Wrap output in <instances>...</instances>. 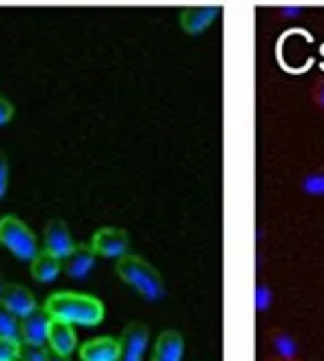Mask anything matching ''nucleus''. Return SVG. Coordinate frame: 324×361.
I'll return each mask as SVG.
<instances>
[{
  "instance_id": "obj_1",
  "label": "nucleus",
  "mask_w": 324,
  "mask_h": 361,
  "mask_svg": "<svg viewBox=\"0 0 324 361\" xmlns=\"http://www.w3.org/2000/svg\"><path fill=\"white\" fill-rule=\"evenodd\" d=\"M54 322L71 326H98L104 319V304L94 295L58 290L47 297L42 306Z\"/></svg>"
},
{
  "instance_id": "obj_2",
  "label": "nucleus",
  "mask_w": 324,
  "mask_h": 361,
  "mask_svg": "<svg viewBox=\"0 0 324 361\" xmlns=\"http://www.w3.org/2000/svg\"><path fill=\"white\" fill-rule=\"evenodd\" d=\"M116 273L118 277L125 281L127 286H131L138 295L147 302H160L167 295L164 279L158 273V269L140 255L127 253L120 259H116Z\"/></svg>"
},
{
  "instance_id": "obj_3",
  "label": "nucleus",
  "mask_w": 324,
  "mask_h": 361,
  "mask_svg": "<svg viewBox=\"0 0 324 361\" xmlns=\"http://www.w3.org/2000/svg\"><path fill=\"white\" fill-rule=\"evenodd\" d=\"M0 244L7 246L9 253L23 262H32L38 253V240L34 231L16 215L0 217Z\"/></svg>"
},
{
  "instance_id": "obj_4",
  "label": "nucleus",
  "mask_w": 324,
  "mask_h": 361,
  "mask_svg": "<svg viewBox=\"0 0 324 361\" xmlns=\"http://www.w3.org/2000/svg\"><path fill=\"white\" fill-rule=\"evenodd\" d=\"M89 246L96 250V255L120 259L122 255L129 253V233L125 228L104 226L91 235Z\"/></svg>"
},
{
  "instance_id": "obj_5",
  "label": "nucleus",
  "mask_w": 324,
  "mask_h": 361,
  "mask_svg": "<svg viewBox=\"0 0 324 361\" xmlns=\"http://www.w3.org/2000/svg\"><path fill=\"white\" fill-rule=\"evenodd\" d=\"M118 343H120L118 361H145V353L149 348V328L143 322H131L125 326Z\"/></svg>"
},
{
  "instance_id": "obj_6",
  "label": "nucleus",
  "mask_w": 324,
  "mask_h": 361,
  "mask_svg": "<svg viewBox=\"0 0 324 361\" xmlns=\"http://www.w3.org/2000/svg\"><path fill=\"white\" fill-rule=\"evenodd\" d=\"M220 16V7L218 5H191V7H184L180 11V29L184 34H203L207 31L213 20Z\"/></svg>"
},
{
  "instance_id": "obj_7",
  "label": "nucleus",
  "mask_w": 324,
  "mask_h": 361,
  "mask_svg": "<svg viewBox=\"0 0 324 361\" xmlns=\"http://www.w3.org/2000/svg\"><path fill=\"white\" fill-rule=\"evenodd\" d=\"M42 240H44V250H49L58 259H65L76 246L65 219H52V222L44 226Z\"/></svg>"
},
{
  "instance_id": "obj_8",
  "label": "nucleus",
  "mask_w": 324,
  "mask_h": 361,
  "mask_svg": "<svg viewBox=\"0 0 324 361\" xmlns=\"http://www.w3.org/2000/svg\"><path fill=\"white\" fill-rule=\"evenodd\" d=\"M0 304L20 319L38 308L34 293L23 284H5L3 293H0Z\"/></svg>"
},
{
  "instance_id": "obj_9",
  "label": "nucleus",
  "mask_w": 324,
  "mask_h": 361,
  "mask_svg": "<svg viewBox=\"0 0 324 361\" xmlns=\"http://www.w3.org/2000/svg\"><path fill=\"white\" fill-rule=\"evenodd\" d=\"M52 317L44 308H36L20 319V341L23 343H47Z\"/></svg>"
},
{
  "instance_id": "obj_10",
  "label": "nucleus",
  "mask_w": 324,
  "mask_h": 361,
  "mask_svg": "<svg viewBox=\"0 0 324 361\" xmlns=\"http://www.w3.org/2000/svg\"><path fill=\"white\" fill-rule=\"evenodd\" d=\"M96 264V250L89 244H76L71 253L63 259V271L71 279H85Z\"/></svg>"
},
{
  "instance_id": "obj_11",
  "label": "nucleus",
  "mask_w": 324,
  "mask_h": 361,
  "mask_svg": "<svg viewBox=\"0 0 324 361\" xmlns=\"http://www.w3.org/2000/svg\"><path fill=\"white\" fill-rule=\"evenodd\" d=\"M80 361H118L120 343L114 337H94L78 348Z\"/></svg>"
},
{
  "instance_id": "obj_12",
  "label": "nucleus",
  "mask_w": 324,
  "mask_h": 361,
  "mask_svg": "<svg viewBox=\"0 0 324 361\" xmlns=\"http://www.w3.org/2000/svg\"><path fill=\"white\" fill-rule=\"evenodd\" d=\"M47 343L49 350L54 355H63L69 357L76 348H78V337H76V331L71 324L65 322H54L49 326V335H47Z\"/></svg>"
},
{
  "instance_id": "obj_13",
  "label": "nucleus",
  "mask_w": 324,
  "mask_h": 361,
  "mask_svg": "<svg viewBox=\"0 0 324 361\" xmlns=\"http://www.w3.org/2000/svg\"><path fill=\"white\" fill-rule=\"evenodd\" d=\"M184 357V337L178 331H162L156 339L151 353V361H182Z\"/></svg>"
},
{
  "instance_id": "obj_14",
  "label": "nucleus",
  "mask_w": 324,
  "mask_h": 361,
  "mask_svg": "<svg viewBox=\"0 0 324 361\" xmlns=\"http://www.w3.org/2000/svg\"><path fill=\"white\" fill-rule=\"evenodd\" d=\"M267 343L275 353V357L298 359V355H300L298 339L293 337L289 331H284V328H280V326H271L269 328V331H267Z\"/></svg>"
},
{
  "instance_id": "obj_15",
  "label": "nucleus",
  "mask_w": 324,
  "mask_h": 361,
  "mask_svg": "<svg viewBox=\"0 0 324 361\" xmlns=\"http://www.w3.org/2000/svg\"><path fill=\"white\" fill-rule=\"evenodd\" d=\"M60 271H63V259H58L56 255H52L49 250H38L36 257L32 259V277L40 284H49L54 281Z\"/></svg>"
},
{
  "instance_id": "obj_16",
  "label": "nucleus",
  "mask_w": 324,
  "mask_h": 361,
  "mask_svg": "<svg viewBox=\"0 0 324 361\" xmlns=\"http://www.w3.org/2000/svg\"><path fill=\"white\" fill-rule=\"evenodd\" d=\"M300 191L311 197H324V166L306 171L300 180Z\"/></svg>"
},
{
  "instance_id": "obj_17",
  "label": "nucleus",
  "mask_w": 324,
  "mask_h": 361,
  "mask_svg": "<svg viewBox=\"0 0 324 361\" xmlns=\"http://www.w3.org/2000/svg\"><path fill=\"white\" fill-rule=\"evenodd\" d=\"M0 337L20 341V317L13 315L3 304H0Z\"/></svg>"
},
{
  "instance_id": "obj_18",
  "label": "nucleus",
  "mask_w": 324,
  "mask_h": 361,
  "mask_svg": "<svg viewBox=\"0 0 324 361\" xmlns=\"http://www.w3.org/2000/svg\"><path fill=\"white\" fill-rule=\"evenodd\" d=\"M52 353L44 343H23L18 348V361H49Z\"/></svg>"
},
{
  "instance_id": "obj_19",
  "label": "nucleus",
  "mask_w": 324,
  "mask_h": 361,
  "mask_svg": "<svg viewBox=\"0 0 324 361\" xmlns=\"http://www.w3.org/2000/svg\"><path fill=\"white\" fill-rule=\"evenodd\" d=\"M253 302H256V310L258 312H265V310L271 308V304H273V288L267 284V281H256Z\"/></svg>"
},
{
  "instance_id": "obj_20",
  "label": "nucleus",
  "mask_w": 324,
  "mask_h": 361,
  "mask_svg": "<svg viewBox=\"0 0 324 361\" xmlns=\"http://www.w3.org/2000/svg\"><path fill=\"white\" fill-rule=\"evenodd\" d=\"M18 348H20V341L0 337V361H16Z\"/></svg>"
},
{
  "instance_id": "obj_21",
  "label": "nucleus",
  "mask_w": 324,
  "mask_h": 361,
  "mask_svg": "<svg viewBox=\"0 0 324 361\" xmlns=\"http://www.w3.org/2000/svg\"><path fill=\"white\" fill-rule=\"evenodd\" d=\"M7 186H9V160L5 151L0 149V197H5Z\"/></svg>"
},
{
  "instance_id": "obj_22",
  "label": "nucleus",
  "mask_w": 324,
  "mask_h": 361,
  "mask_svg": "<svg viewBox=\"0 0 324 361\" xmlns=\"http://www.w3.org/2000/svg\"><path fill=\"white\" fill-rule=\"evenodd\" d=\"M11 118H13V104L7 98L0 96V127H3V124H7Z\"/></svg>"
},
{
  "instance_id": "obj_23",
  "label": "nucleus",
  "mask_w": 324,
  "mask_h": 361,
  "mask_svg": "<svg viewBox=\"0 0 324 361\" xmlns=\"http://www.w3.org/2000/svg\"><path fill=\"white\" fill-rule=\"evenodd\" d=\"M311 98H313L316 106L324 111V78H320V80L313 85V89H311Z\"/></svg>"
},
{
  "instance_id": "obj_24",
  "label": "nucleus",
  "mask_w": 324,
  "mask_h": 361,
  "mask_svg": "<svg viewBox=\"0 0 324 361\" xmlns=\"http://www.w3.org/2000/svg\"><path fill=\"white\" fill-rule=\"evenodd\" d=\"M277 13L282 16V18H296V16L304 13V9L300 5H287V7H280L277 9Z\"/></svg>"
},
{
  "instance_id": "obj_25",
  "label": "nucleus",
  "mask_w": 324,
  "mask_h": 361,
  "mask_svg": "<svg viewBox=\"0 0 324 361\" xmlns=\"http://www.w3.org/2000/svg\"><path fill=\"white\" fill-rule=\"evenodd\" d=\"M49 361H69V357H63V355H54V353H52Z\"/></svg>"
},
{
  "instance_id": "obj_26",
  "label": "nucleus",
  "mask_w": 324,
  "mask_h": 361,
  "mask_svg": "<svg viewBox=\"0 0 324 361\" xmlns=\"http://www.w3.org/2000/svg\"><path fill=\"white\" fill-rule=\"evenodd\" d=\"M269 361H300V359H284V357H273Z\"/></svg>"
},
{
  "instance_id": "obj_27",
  "label": "nucleus",
  "mask_w": 324,
  "mask_h": 361,
  "mask_svg": "<svg viewBox=\"0 0 324 361\" xmlns=\"http://www.w3.org/2000/svg\"><path fill=\"white\" fill-rule=\"evenodd\" d=\"M3 288H5V279H3V275H0V293H3Z\"/></svg>"
}]
</instances>
